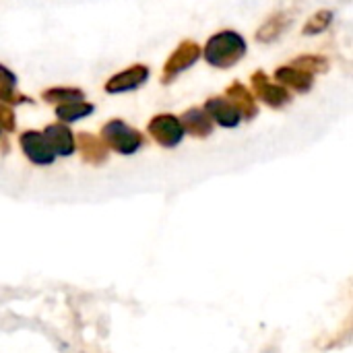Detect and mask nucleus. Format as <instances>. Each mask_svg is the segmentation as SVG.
<instances>
[{
  "instance_id": "6",
  "label": "nucleus",
  "mask_w": 353,
  "mask_h": 353,
  "mask_svg": "<svg viewBox=\"0 0 353 353\" xmlns=\"http://www.w3.org/2000/svg\"><path fill=\"white\" fill-rule=\"evenodd\" d=\"M21 149L27 155V159L35 165H50L56 159V153L52 151L50 143L46 141L43 132L37 130H25L19 137Z\"/></svg>"
},
{
  "instance_id": "3",
  "label": "nucleus",
  "mask_w": 353,
  "mask_h": 353,
  "mask_svg": "<svg viewBox=\"0 0 353 353\" xmlns=\"http://www.w3.org/2000/svg\"><path fill=\"white\" fill-rule=\"evenodd\" d=\"M199 58H201V48H199V43H194V41H190V39L182 41V43L176 48V52L168 58V62H165V66H163V72H161V83L168 85V83L174 81L182 70L190 68Z\"/></svg>"
},
{
  "instance_id": "14",
  "label": "nucleus",
  "mask_w": 353,
  "mask_h": 353,
  "mask_svg": "<svg viewBox=\"0 0 353 353\" xmlns=\"http://www.w3.org/2000/svg\"><path fill=\"white\" fill-rule=\"evenodd\" d=\"M290 14H285V12H279V14H273L261 29H259V33H256V39L259 41H263V43H267V41H273V39H277L281 33H283V29L290 25Z\"/></svg>"
},
{
  "instance_id": "1",
  "label": "nucleus",
  "mask_w": 353,
  "mask_h": 353,
  "mask_svg": "<svg viewBox=\"0 0 353 353\" xmlns=\"http://www.w3.org/2000/svg\"><path fill=\"white\" fill-rule=\"evenodd\" d=\"M246 54V41L236 31H219L205 46V60L215 68H232Z\"/></svg>"
},
{
  "instance_id": "21",
  "label": "nucleus",
  "mask_w": 353,
  "mask_h": 353,
  "mask_svg": "<svg viewBox=\"0 0 353 353\" xmlns=\"http://www.w3.org/2000/svg\"><path fill=\"white\" fill-rule=\"evenodd\" d=\"M6 85L17 87V77H14V72H10L6 66L0 64V87H6Z\"/></svg>"
},
{
  "instance_id": "4",
  "label": "nucleus",
  "mask_w": 353,
  "mask_h": 353,
  "mask_svg": "<svg viewBox=\"0 0 353 353\" xmlns=\"http://www.w3.org/2000/svg\"><path fill=\"white\" fill-rule=\"evenodd\" d=\"M149 132H151V137L161 147H168V149L180 145L182 139H184V134H186L184 128H182L180 118H176L172 114H159V116H155L149 122Z\"/></svg>"
},
{
  "instance_id": "15",
  "label": "nucleus",
  "mask_w": 353,
  "mask_h": 353,
  "mask_svg": "<svg viewBox=\"0 0 353 353\" xmlns=\"http://www.w3.org/2000/svg\"><path fill=\"white\" fill-rule=\"evenodd\" d=\"M93 112V105L87 101H70V103H60L56 105V118L62 122H77Z\"/></svg>"
},
{
  "instance_id": "10",
  "label": "nucleus",
  "mask_w": 353,
  "mask_h": 353,
  "mask_svg": "<svg viewBox=\"0 0 353 353\" xmlns=\"http://www.w3.org/2000/svg\"><path fill=\"white\" fill-rule=\"evenodd\" d=\"M225 97L230 99V103L240 112L242 118L246 120H252L256 114H259V105H256V99L254 95L242 85V83H234L225 89Z\"/></svg>"
},
{
  "instance_id": "2",
  "label": "nucleus",
  "mask_w": 353,
  "mask_h": 353,
  "mask_svg": "<svg viewBox=\"0 0 353 353\" xmlns=\"http://www.w3.org/2000/svg\"><path fill=\"white\" fill-rule=\"evenodd\" d=\"M101 141L108 149H114L122 155H132L145 145V137L122 120H110L108 124H103Z\"/></svg>"
},
{
  "instance_id": "9",
  "label": "nucleus",
  "mask_w": 353,
  "mask_h": 353,
  "mask_svg": "<svg viewBox=\"0 0 353 353\" xmlns=\"http://www.w3.org/2000/svg\"><path fill=\"white\" fill-rule=\"evenodd\" d=\"M275 79L279 85L283 87H290L298 93H306L312 89V83H314V74L298 68V66H292V64H285L281 68L275 70Z\"/></svg>"
},
{
  "instance_id": "5",
  "label": "nucleus",
  "mask_w": 353,
  "mask_h": 353,
  "mask_svg": "<svg viewBox=\"0 0 353 353\" xmlns=\"http://www.w3.org/2000/svg\"><path fill=\"white\" fill-rule=\"evenodd\" d=\"M252 89H254V93H252L254 97L263 99L267 105L277 108V110L292 101V93L288 91V87H283L279 83H271V79L263 70H256L252 74Z\"/></svg>"
},
{
  "instance_id": "12",
  "label": "nucleus",
  "mask_w": 353,
  "mask_h": 353,
  "mask_svg": "<svg viewBox=\"0 0 353 353\" xmlns=\"http://www.w3.org/2000/svg\"><path fill=\"white\" fill-rule=\"evenodd\" d=\"M182 122V128L184 132L192 134V137H199V139H205L213 132V120L207 116V112L203 108H190L182 114L180 118Z\"/></svg>"
},
{
  "instance_id": "19",
  "label": "nucleus",
  "mask_w": 353,
  "mask_h": 353,
  "mask_svg": "<svg viewBox=\"0 0 353 353\" xmlns=\"http://www.w3.org/2000/svg\"><path fill=\"white\" fill-rule=\"evenodd\" d=\"M0 101L6 103V105H17V103H25V101H31L27 95H21L14 87L6 85V87H0Z\"/></svg>"
},
{
  "instance_id": "7",
  "label": "nucleus",
  "mask_w": 353,
  "mask_h": 353,
  "mask_svg": "<svg viewBox=\"0 0 353 353\" xmlns=\"http://www.w3.org/2000/svg\"><path fill=\"white\" fill-rule=\"evenodd\" d=\"M147 79H149V68L145 64H134V66L114 74L105 83V91L108 93H126V91H132V89L145 85Z\"/></svg>"
},
{
  "instance_id": "13",
  "label": "nucleus",
  "mask_w": 353,
  "mask_h": 353,
  "mask_svg": "<svg viewBox=\"0 0 353 353\" xmlns=\"http://www.w3.org/2000/svg\"><path fill=\"white\" fill-rule=\"evenodd\" d=\"M74 145L77 149L81 151L83 159L89 161V163H103L108 159V147L105 143L95 137V134H87V132H81L77 139H74Z\"/></svg>"
},
{
  "instance_id": "22",
  "label": "nucleus",
  "mask_w": 353,
  "mask_h": 353,
  "mask_svg": "<svg viewBox=\"0 0 353 353\" xmlns=\"http://www.w3.org/2000/svg\"><path fill=\"white\" fill-rule=\"evenodd\" d=\"M0 139H2V130H0Z\"/></svg>"
},
{
  "instance_id": "20",
  "label": "nucleus",
  "mask_w": 353,
  "mask_h": 353,
  "mask_svg": "<svg viewBox=\"0 0 353 353\" xmlns=\"http://www.w3.org/2000/svg\"><path fill=\"white\" fill-rule=\"evenodd\" d=\"M14 126H17V122H14V114H12L10 105L0 101V130L2 132H12Z\"/></svg>"
},
{
  "instance_id": "11",
  "label": "nucleus",
  "mask_w": 353,
  "mask_h": 353,
  "mask_svg": "<svg viewBox=\"0 0 353 353\" xmlns=\"http://www.w3.org/2000/svg\"><path fill=\"white\" fill-rule=\"evenodd\" d=\"M43 137H46V141L50 143V147H52V151L56 155L66 157V155H72V151L77 149L74 137H72V132H70V128L66 124H50V126H46Z\"/></svg>"
},
{
  "instance_id": "17",
  "label": "nucleus",
  "mask_w": 353,
  "mask_h": 353,
  "mask_svg": "<svg viewBox=\"0 0 353 353\" xmlns=\"http://www.w3.org/2000/svg\"><path fill=\"white\" fill-rule=\"evenodd\" d=\"M292 66H298L310 74H316V72H325L329 68V60L323 56H300L292 62Z\"/></svg>"
},
{
  "instance_id": "18",
  "label": "nucleus",
  "mask_w": 353,
  "mask_h": 353,
  "mask_svg": "<svg viewBox=\"0 0 353 353\" xmlns=\"http://www.w3.org/2000/svg\"><path fill=\"white\" fill-rule=\"evenodd\" d=\"M331 21H333V12H331V10L314 12V14L308 19V23L304 25V33H306V35H316V33L325 31V29L331 25Z\"/></svg>"
},
{
  "instance_id": "8",
  "label": "nucleus",
  "mask_w": 353,
  "mask_h": 353,
  "mask_svg": "<svg viewBox=\"0 0 353 353\" xmlns=\"http://www.w3.org/2000/svg\"><path fill=\"white\" fill-rule=\"evenodd\" d=\"M203 110L207 112V116H209L213 122H217V124L223 126V128H236V126L242 122L240 112L230 103V99H228L225 95H223V97H211V99L205 103Z\"/></svg>"
},
{
  "instance_id": "16",
  "label": "nucleus",
  "mask_w": 353,
  "mask_h": 353,
  "mask_svg": "<svg viewBox=\"0 0 353 353\" xmlns=\"http://www.w3.org/2000/svg\"><path fill=\"white\" fill-rule=\"evenodd\" d=\"M41 99L48 103H70V101H83L85 93L74 87H52L41 93Z\"/></svg>"
}]
</instances>
